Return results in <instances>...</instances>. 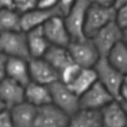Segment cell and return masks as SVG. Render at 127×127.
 <instances>
[{
    "instance_id": "26",
    "label": "cell",
    "mask_w": 127,
    "mask_h": 127,
    "mask_svg": "<svg viewBox=\"0 0 127 127\" xmlns=\"http://www.w3.org/2000/svg\"><path fill=\"white\" fill-rule=\"evenodd\" d=\"M113 22L122 31L127 30V5L115 8V15Z\"/></svg>"
},
{
    "instance_id": "16",
    "label": "cell",
    "mask_w": 127,
    "mask_h": 127,
    "mask_svg": "<svg viewBox=\"0 0 127 127\" xmlns=\"http://www.w3.org/2000/svg\"><path fill=\"white\" fill-rule=\"evenodd\" d=\"M6 77L26 86L30 80L28 60L19 58H7L6 61Z\"/></svg>"
},
{
    "instance_id": "22",
    "label": "cell",
    "mask_w": 127,
    "mask_h": 127,
    "mask_svg": "<svg viewBox=\"0 0 127 127\" xmlns=\"http://www.w3.org/2000/svg\"><path fill=\"white\" fill-rule=\"evenodd\" d=\"M106 61L114 68L122 72L123 74L127 73V47L126 42L121 41L116 44L105 57Z\"/></svg>"
},
{
    "instance_id": "27",
    "label": "cell",
    "mask_w": 127,
    "mask_h": 127,
    "mask_svg": "<svg viewBox=\"0 0 127 127\" xmlns=\"http://www.w3.org/2000/svg\"><path fill=\"white\" fill-rule=\"evenodd\" d=\"M37 8L39 9H45V10H51L58 7V0H38Z\"/></svg>"
},
{
    "instance_id": "11",
    "label": "cell",
    "mask_w": 127,
    "mask_h": 127,
    "mask_svg": "<svg viewBox=\"0 0 127 127\" xmlns=\"http://www.w3.org/2000/svg\"><path fill=\"white\" fill-rule=\"evenodd\" d=\"M28 65L30 80L33 82L49 86L59 80V72L44 58L29 59Z\"/></svg>"
},
{
    "instance_id": "28",
    "label": "cell",
    "mask_w": 127,
    "mask_h": 127,
    "mask_svg": "<svg viewBox=\"0 0 127 127\" xmlns=\"http://www.w3.org/2000/svg\"><path fill=\"white\" fill-rule=\"evenodd\" d=\"M0 127H14L8 110L0 112Z\"/></svg>"
},
{
    "instance_id": "33",
    "label": "cell",
    "mask_w": 127,
    "mask_h": 127,
    "mask_svg": "<svg viewBox=\"0 0 127 127\" xmlns=\"http://www.w3.org/2000/svg\"><path fill=\"white\" fill-rule=\"evenodd\" d=\"M124 5H127V0H115L114 2V8H118Z\"/></svg>"
},
{
    "instance_id": "13",
    "label": "cell",
    "mask_w": 127,
    "mask_h": 127,
    "mask_svg": "<svg viewBox=\"0 0 127 127\" xmlns=\"http://www.w3.org/2000/svg\"><path fill=\"white\" fill-rule=\"evenodd\" d=\"M103 127H126V106L117 100H112L100 110Z\"/></svg>"
},
{
    "instance_id": "25",
    "label": "cell",
    "mask_w": 127,
    "mask_h": 127,
    "mask_svg": "<svg viewBox=\"0 0 127 127\" xmlns=\"http://www.w3.org/2000/svg\"><path fill=\"white\" fill-rule=\"evenodd\" d=\"M38 0H13V8L20 15L37 8Z\"/></svg>"
},
{
    "instance_id": "12",
    "label": "cell",
    "mask_w": 127,
    "mask_h": 127,
    "mask_svg": "<svg viewBox=\"0 0 127 127\" xmlns=\"http://www.w3.org/2000/svg\"><path fill=\"white\" fill-rule=\"evenodd\" d=\"M56 15H62L59 8L45 10L35 8L27 13L20 15V24H21V31L26 33L30 30L42 27L49 19Z\"/></svg>"
},
{
    "instance_id": "15",
    "label": "cell",
    "mask_w": 127,
    "mask_h": 127,
    "mask_svg": "<svg viewBox=\"0 0 127 127\" xmlns=\"http://www.w3.org/2000/svg\"><path fill=\"white\" fill-rule=\"evenodd\" d=\"M0 97L8 110L24 101V86L5 77L0 82Z\"/></svg>"
},
{
    "instance_id": "21",
    "label": "cell",
    "mask_w": 127,
    "mask_h": 127,
    "mask_svg": "<svg viewBox=\"0 0 127 127\" xmlns=\"http://www.w3.org/2000/svg\"><path fill=\"white\" fill-rule=\"evenodd\" d=\"M49 64H51L58 72H60L64 66L72 63L67 48L50 46L48 51L43 57Z\"/></svg>"
},
{
    "instance_id": "23",
    "label": "cell",
    "mask_w": 127,
    "mask_h": 127,
    "mask_svg": "<svg viewBox=\"0 0 127 127\" xmlns=\"http://www.w3.org/2000/svg\"><path fill=\"white\" fill-rule=\"evenodd\" d=\"M21 31L20 14L14 9H0V34Z\"/></svg>"
},
{
    "instance_id": "31",
    "label": "cell",
    "mask_w": 127,
    "mask_h": 127,
    "mask_svg": "<svg viewBox=\"0 0 127 127\" xmlns=\"http://www.w3.org/2000/svg\"><path fill=\"white\" fill-rule=\"evenodd\" d=\"M92 4L104 6V7H114L115 0H90Z\"/></svg>"
},
{
    "instance_id": "2",
    "label": "cell",
    "mask_w": 127,
    "mask_h": 127,
    "mask_svg": "<svg viewBox=\"0 0 127 127\" xmlns=\"http://www.w3.org/2000/svg\"><path fill=\"white\" fill-rule=\"evenodd\" d=\"M90 4V0H75L68 11L63 16L71 41L85 39L83 34V26L86 12Z\"/></svg>"
},
{
    "instance_id": "10",
    "label": "cell",
    "mask_w": 127,
    "mask_h": 127,
    "mask_svg": "<svg viewBox=\"0 0 127 127\" xmlns=\"http://www.w3.org/2000/svg\"><path fill=\"white\" fill-rule=\"evenodd\" d=\"M78 100L79 109L100 111L115 99L98 81H96L89 89L78 97Z\"/></svg>"
},
{
    "instance_id": "19",
    "label": "cell",
    "mask_w": 127,
    "mask_h": 127,
    "mask_svg": "<svg viewBox=\"0 0 127 127\" xmlns=\"http://www.w3.org/2000/svg\"><path fill=\"white\" fill-rule=\"evenodd\" d=\"M67 127H103L100 111L79 109L69 117Z\"/></svg>"
},
{
    "instance_id": "3",
    "label": "cell",
    "mask_w": 127,
    "mask_h": 127,
    "mask_svg": "<svg viewBox=\"0 0 127 127\" xmlns=\"http://www.w3.org/2000/svg\"><path fill=\"white\" fill-rule=\"evenodd\" d=\"M115 15L114 7H104L96 4H90L84 21L83 34L86 39H91L99 30L113 22Z\"/></svg>"
},
{
    "instance_id": "8",
    "label": "cell",
    "mask_w": 127,
    "mask_h": 127,
    "mask_svg": "<svg viewBox=\"0 0 127 127\" xmlns=\"http://www.w3.org/2000/svg\"><path fill=\"white\" fill-rule=\"evenodd\" d=\"M42 31L50 46L66 48L71 42L63 15H56L49 19L42 26Z\"/></svg>"
},
{
    "instance_id": "34",
    "label": "cell",
    "mask_w": 127,
    "mask_h": 127,
    "mask_svg": "<svg viewBox=\"0 0 127 127\" xmlns=\"http://www.w3.org/2000/svg\"><path fill=\"white\" fill-rule=\"evenodd\" d=\"M4 110H7V108H6L4 102L2 101V99H1V97H0V112H2V111H4Z\"/></svg>"
},
{
    "instance_id": "6",
    "label": "cell",
    "mask_w": 127,
    "mask_h": 127,
    "mask_svg": "<svg viewBox=\"0 0 127 127\" xmlns=\"http://www.w3.org/2000/svg\"><path fill=\"white\" fill-rule=\"evenodd\" d=\"M52 104L60 108L69 117L79 110L78 96L75 95L69 87L60 80L49 85Z\"/></svg>"
},
{
    "instance_id": "18",
    "label": "cell",
    "mask_w": 127,
    "mask_h": 127,
    "mask_svg": "<svg viewBox=\"0 0 127 127\" xmlns=\"http://www.w3.org/2000/svg\"><path fill=\"white\" fill-rule=\"evenodd\" d=\"M26 39L30 59L43 58L50 48V44L43 34L42 27L26 32Z\"/></svg>"
},
{
    "instance_id": "1",
    "label": "cell",
    "mask_w": 127,
    "mask_h": 127,
    "mask_svg": "<svg viewBox=\"0 0 127 127\" xmlns=\"http://www.w3.org/2000/svg\"><path fill=\"white\" fill-rule=\"evenodd\" d=\"M97 81L117 100L122 85L127 81L126 74H123L106 61L105 58H100L93 67Z\"/></svg>"
},
{
    "instance_id": "29",
    "label": "cell",
    "mask_w": 127,
    "mask_h": 127,
    "mask_svg": "<svg viewBox=\"0 0 127 127\" xmlns=\"http://www.w3.org/2000/svg\"><path fill=\"white\" fill-rule=\"evenodd\" d=\"M74 2L75 0H58V7L63 16L68 11V9L71 7V5Z\"/></svg>"
},
{
    "instance_id": "32",
    "label": "cell",
    "mask_w": 127,
    "mask_h": 127,
    "mask_svg": "<svg viewBox=\"0 0 127 127\" xmlns=\"http://www.w3.org/2000/svg\"><path fill=\"white\" fill-rule=\"evenodd\" d=\"M0 9H14L13 0H0Z\"/></svg>"
},
{
    "instance_id": "17",
    "label": "cell",
    "mask_w": 127,
    "mask_h": 127,
    "mask_svg": "<svg viewBox=\"0 0 127 127\" xmlns=\"http://www.w3.org/2000/svg\"><path fill=\"white\" fill-rule=\"evenodd\" d=\"M36 109L26 101L8 109L14 127H33Z\"/></svg>"
},
{
    "instance_id": "14",
    "label": "cell",
    "mask_w": 127,
    "mask_h": 127,
    "mask_svg": "<svg viewBox=\"0 0 127 127\" xmlns=\"http://www.w3.org/2000/svg\"><path fill=\"white\" fill-rule=\"evenodd\" d=\"M24 101L36 108L52 103L49 86L30 81L24 86Z\"/></svg>"
},
{
    "instance_id": "5",
    "label": "cell",
    "mask_w": 127,
    "mask_h": 127,
    "mask_svg": "<svg viewBox=\"0 0 127 127\" xmlns=\"http://www.w3.org/2000/svg\"><path fill=\"white\" fill-rule=\"evenodd\" d=\"M100 58H105L109 51L119 42H126V31L119 29L114 22L99 30L91 39Z\"/></svg>"
},
{
    "instance_id": "24",
    "label": "cell",
    "mask_w": 127,
    "mask_h": 127,
    "mask_svg": "<svg viewBox=\"0 0 127 127\" xmlns=\"http://www.w3.org/2000/svg\"><path fill=\"white\" fill-rule=\"evenodd\" d=\"M81 69L80 66H78L73 62L64 66L60 72H59V80L66 85H68L78 74L79 70Z\"/></svg>"
},
{
    "instance_id": "7",
    "label": "cell",
    "mask_w": 127,
    "mask_h": 127,
    "mask_svg": "<svg viewBox=\"0 0 127 127\" xmlns=\"http://www.w3.org/2000/svg\"><path fill=\"white\" fill-rule=\"evenodd\" d=\"M0 53L7 58L29 60L26 33L17 31L0 34Z\"/></svg>"
},
{
    "instance_id": "30",
    "label": "cell",
    "mask_w": 127,
    "mask_h": 127,
    "mask_svg": "<svg viewBox=\"0 0 127 127\" xmlns=\"http://www.w3.org/2000/svg\"><path fill=\"white\" fill-rule=\"evenodd\" d=\"M6 61L7 57L0 53V82L6 77Z\"/></svg>"
},
{
    "instance_id": "4",
    "label": "cell",
    "mask_w": 127,
    "mask_h": 127,
    "mask_svg": "<svg viewBox=\"0 0 127 127\" xmlns=\"http://www.w3.org/2000/svg\"><path fill=\"white\" fill-rule=\"evenodd\" d=\"M66 48L72 62L81 68H93L100 59L90 39L71 41Z\"/></svg>"
},
{
    "instance_id": "20",
    "label": "cell",
    "mask_w": 127,
    "mask_h": 127,
    "mask_svg": "<svg viewBox=\"0 0 127 127\" xmlns=\"http://www.w3.org/2000/svg\"><path fill=\"white\" fill-rule=\"evenodd\" d=\"M96 81L97 78L93 68H81L75 78L67 86L75 95L79 97Z\"/></svg>"
},
{
    "instance_id": "9",
    "label": "cell",
    "mask_w": 127,
    "mask_h": 127,
    "mask_svg": "<svg viewBox=\"0 0 127 127\" xmlns=\"http://www.w3.org/2000/svg\"><path fill=\"white\" fill-rule=\"evenodd\" d=\"M69 116L50 103L36 109L33 127H67Z\"/></svg>"
}]
</instances>
